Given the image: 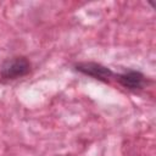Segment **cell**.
Listing matches in <instances>:
<instances>
[{
    "instance_id": "cell-1",
    "label": "cell",
    "mask_w": 156,
    "mask_h": 156,
    "mask_svg": "<svg viewBox=\"0 0 156 156\" xmlns=\"http://www.w3.org/2000/svg\"><path fill=\"white\" fill-rule=\"evenodd\" d=\"M30 65L24 57H15L4 63L1 68V76L6 79H16L29 72Z\"/></svg>"
},
{
    "instance_id": "cell-2",
    "label": "cell",
    "mask_w": 156,
    "mask_h": 156,
    "mask_svg": "<svg viewBox=\"0 0 156 156\" xmlns=\"http://www.w3.org/2000/svg\"><path fill=\"white\" fill-rule=\"evenodd\" d=\"M77 71L84 73V74H88V76H91L96 79H100V80H104V82H107L108 78L112 76V72L99 65V63H94V62H84V63H78L76 66Z\"/></svg>"
},
{
    "instance_id": "cell-3",
    "label": "cell",
    "mask_w": 156,
    "mask_h": 156,
    "mask_svg": "<svg viewBox=\"0 0 156 156\" xmlns=\"http://www.w3.org/2000/svg\"><path fill=\"white\" fill-rule=\"evenodd\" d=\"M117 80L128 89H140L144 87L145 78L140 72L129 71L117 76Z\"/></svg>"
}]
</instances>
